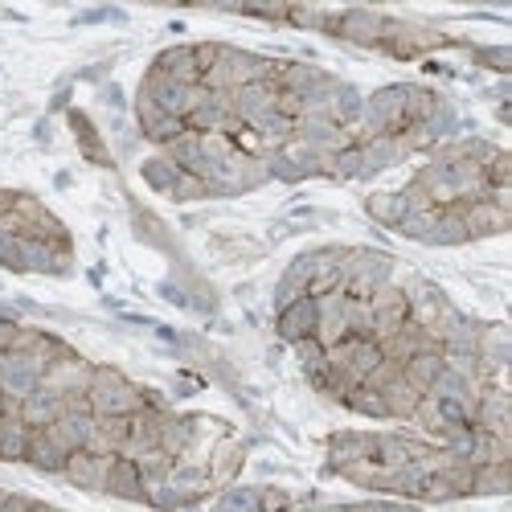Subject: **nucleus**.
I'll list each match as a JSON object with an SVG mask.
<instances>
[{
  "instance_id": "21",
  "label": "nucleus",
  "mask_w": 512,
  "mask_h": 512,
  "mask_svg": "<svg viewBox=\"0 0 512 512\" xmlns=\"http://www.w3.org/2000/svg\"><path fill=\"white\" fill-rule=\"evenodd\" d=\"M365 209H369V218L373 222H381V226H394L398 230V222L410 213V205H406V193H373L369 201H365Z\"/></svg>"
},
{
  "instance_id": "16",
  "label": "nucleus",
  "mask_w": 512,
  "mask_h": 512,
  "mask_svg": "<svg viewBox=\"0 0 512 512\" xmlns=\"http://www.w3.org/2000/svg\"><path fill=\"white\" fill-rule=\"evenodd\" d=\"M381 398H386V414L390 418H398V422H414V414H418V402H422V394L410 386V381L402 377V369L386 381V386L377 390Z\"/></svg>"
},
{
  "instance_id": "42",
  "label": "nucleus",
  "mask_w": 512,
  "mask_h": 512,
  "mask_svg": "<svg viewBox=\"0 0 512 512\" xmlns=\"http://www.w3.org/2000/svg\"><path fill=\"white\" fill-rule=\"evenodd\" d=\"M0 500H5V492H0Z\"/></svg>"
},
{
  "instance_id": "19",
  "label": "nucleus",
  "mask_w": 512,
  "mask_h": 512,
  "mask_svg": "<svg viewBox=\"0 0 512 512\" xmlns=\"http://www.w3.org/2000/svg\"><path fill=\"white\" fill-rule=\"evenodd\" d=\"M447 365H443V349H422L418 357H410L406 365H402V377L410 381V386L418 390V394H426L439 381V373H443Z\"/></svg>"
},
{
  "instance_id": "15",
  "label": "nucleus",
  "mask_w": 512,
  "mask_h": 512,
  "mask_svg": "<svg viewBox=\"0 0 512 512\" xmlns=\"http://www.w3.org/2000/svg\"><path fill=\"white\" fill-rule=\"evenodd\" d=\"M361 164H365V177L369 173H381V168H394L410 148L402 136H373V140H361Z\"/></svg>"
},
{
  "instance_id": "1",
  "label": "nucleus",
  "mask_w": 512,
  "mask_h": 512,
  "mask_svg": "<svg viewBox=\"0 0 512 512\" xmlns=\"http://www.w3.org/2000/svg\"><path fill=\"white\" fill-rule=\"evenodd\" d=\"M87 402H91L95 418H132L136 410L148 406V390L132 386V381H127L119 369L95 365L91 386H87Z\"/></svg>"
},
{
  "instance_id": "34",
  "label": "nucleus",
  "mask_w": 512,
  "mask_h": 512,
  "mask_svg": "<svg viewBox=\"0 0 512 512\" xmlns=\"http://www.w3.org/2000/svg\"><path fill=\"white\" fill-rule=\"evenodd\" d=\"M349 512H414V508L398 500H361V504H349Z\"/></svg>"
},
{
  "instance_id": "10",
  "label": "nucleus",
  "mask_w": 512,
  "mask_h": 512,
  "mask_svg": "<svg viewBox=\"0 0 512 512\" xmlns=\"http://www.w3.org/2000/svg\"><path fill=\"white\" fill-rule=\"evenodd\" d=\"M62 414H66V398L41 390V386L25 402H17V418L29 426V431H46V426H54Z\"/></svg>"
},
{
  "instance_id": "14",
  "label": "nucleus",
  "mask_w": 512,
  "mask_h": 512,
  "mask_svg": "<svg viewBox=\"0 0 512 512\" xmlns=\"http://www.w3.org/2000/svg\"><path fill=\"white\" fill-rule=\"evenodd\" d=\"M340 37L349 41H361V46H373V41H381V33H386V17L377 13H365V9H353V13H340L336 21H328Z\"/></svg>"
},
{
  "instance_id": "32",
  "label": "nucleus",
  "mask_w": 512,
  "mask_h": 512,
  "mask_svg": "<svg viewBox=\"0 0 512 512\" xmlns=\"http://www.w3.org/2000/svg\"><path fill=\"white\" fill-rule=\"evenodd\" d=\"M168 197H177V201H201V197H209V185L201 177H193V173H181Z\"/></svg>"
},
{
  "instance_id": "26",
  "label": "nucleus",
  "mask_w": 512,
  "mask_h": 512,
  "mask_svg": "<svg viewBox=\"0 0 512 512\" xmlns=\"http://www.w3.org/2000/svg\"><path fill=\"white\" fill-rule=\"evenodd\" d=\"M291 349H295V357H300V365H304L308 381L320 390V386H324V377H328V357H324V349L316 345L312 336H308V340H300V345H291Z\"/></svg>"
},
{
  "instance_id": "33",
  "label": "nucleus",
  "mask_w": 512,
  "mask_h": 512,
  "mask_svg": "<svg viewBox=\"0 0 512 512\" xmlns=\"http://www.w3.org/2000/svg\"><path fill=\"white\" fill-rule=\"evenodd\" d=\"M259 508L263 512H291L295 504H291V496L283 488H259Z\"/></svg>"
},
{
  "instance_id": "37",
  "label": "nucleus",
  "mask_w": 512,
  "mask_h": 512,
  "mask_svg": "<svg viewBox=\"0 0 512 512\" xmlns=\"http://www.w3.org/2000/svg\"><path fill=\"white\" fill-rule=\"evenodd\" d=\"M13 201H17V193H9V189H0V222L13 213Z\"/></svg>"
},
{
  "instance_id": "7",
  "label": "nucleus",
  "mask_w": 512,
  "mask_h": 512,
  "mask_svg": "<svg viewBox=\"0 0 512 512\" xmlns=\"http://www.w3.org/2000/svg\"><path fill=\"white\" fill-rule=\"evenodd\" d=\"M136 115H140V132L152 140V144H160V148H168L173 140H181L189 127H185V119H173V115H164L152 99H136Z\"/></svg>"
},
{
  "instance_id": "6",
  "label": "nucleus",
  "mask_w": 512,
  "mask_h": 512,
  "mask_svg": "<svg viewBox=\"0 0 512 512\" xmlns=\"http://www.w3.org/2000/svg\"><path fill=\"white\" fill-rule=\"evenodd\" d=\"M459 213H463L467 238H484V234H500V230H508V201L480 197V201L459 205Z\"/></svg>"
},
{
  "instance_id": "5",
  "label": "nucleus",
  "mask_w": 512,
  "mask_h": 512,
  "mask_svg": "<svg viewBox=\"0 0 512 512\" xmlns=\"http://www.w3.org/2000/svg\"><path fill=\"white\" fill-rule=\"evenodd\" d=\"M115 455H91V451H74L62 467V476L82 488V492H107V476H111Z\"/></svg>"
},
{
  "instance_id": "27",
  "label": "nucleus",
  "mask_w": 512,
  "mask_h": 512,
  "mask_svg": "<svg viewBox=\"0 0 512 512\" xmlns=\"http://www.w3.org/2000/svg\"><path fill=\"white\" fill-rule=\"evenodd\" d=\"M340 406H349L353 414H365V418H390L386 414V398H381L377 390H369V386H357Z\"/></svg>"
},
{
  "instance_id": "38",
  "label": "nucleus",
  "mask_w": 512,
  "mask_h": 512,
  "mask_svg": "<svg viewBox=\"0 0 512 512\" xmlns=\"http://www.w3.org/2000/svg\"><path fill=\"white\" fill-rule=\"evenodd\" d=\"M488 62H496V70H508V50H488Z\"/></svg>"
},
{
  "instance_id": "3",
  "label": "nucleus",
  "mask_w": 512,
  "mask_h": 512,
  "mask_svg": "<svg viewBox=\"0 0 512 512\" xmlns=\"http://www.w3.org/2000/svg\"><path fill=\"white\" fill-rule=\"evenodd\" d=\"M91 373H95V365H91V361H82L78 353H70V349H66V353L46 369V377H41V390H50V394H58V398L87 394Z\"/></svg>"
},
{
  "instance_id": "9",
  "label": "nucleus",
  "mask_w": 512,
  "mask_h": 512,
  "mask_svg": "<svg viewBox=\"0 0 512 512\" xmlns=\"http://www.w3.org/2000/svg\"><path fill=\"white\" fill-rule=\"evenodd\" d=\"M152 70L164 74V78H173V82H181V87H201V78H205L201 62H197V46H173V50H164L152 62Z\"/></svg>"
},
{
  "instance_id": "12",
  "label": "nucleus",
  "mask_w": 512,
  "mask_h": 512,
  "mask_svg": "<svg viewBox=\"0 0 512 512\" xmlns=\"http://www.w3.org/2000/svg\"><path fill=\"white\" fill-rule=\"evenodd\" d=\"M316 300L312 295H304V300H295L291 308H283L279 312V320H275V328H279V336L287 340V345H300V340H308V336H316Z\"/></svg>"
},
{
  "instance_id": "22",
  "label": "nucleus",
  "mask_w": 512,
  "mask_h": 512,
  "mask_svg": "<svg viewBox=\"0 0 512 512\" xmlns=\"http://www.w3.org/2000/svg\"><path fill=\"white\" fill-rule=\"evenodd\" d=\"M426 242H431V246H459V242H467V226H463L459 205L439 209V222H435V230H431V238H426Z\"/></svg>"
},
{
  "instance_id": "25",
  "label": "nucleus",
  "mask_w": 512,
  "mask_h": 512,
  "mask_svg": "<svg viewBox=\"0 0 512 512\" xmlns=\"http://www.w3.org/2000/svg\"><path fill=\"white\" fill-rule=\"evenodd\" d=\"M140 173H144V181L156 189V193H173V185H177V177H181V168L173 164V160H168L164 152L160 156H152V160H144V168H140Z\"/></svg>"
},
{
  "instance_id": "13",
  "label": "nucleus",
  "mask_w": 512,
  "mask_h": 512,
  "mask_svg": "<svg viewBox=\"0 0 512 512\" xmlns=\"http://www.w3.org/2000/svg\"><path fill=\"white\" fill-rule=\"evenodd\" d=\"M193 439H197V418H181V414H164L160 418V451L168 455V459H185L189 455V447H193Z\"/></svg>"
},
{
  "instance_id": "18",
  "label": "nucleus",
  "mask_w": 512,
  "mask_h": 512,
  "mask_svg": "<svg viewBox=\"0 0 512 512\" xmlns=\"http://www.w3.org/2000/svg\"><path fill=\"white\" fill-rule=\"evenodd\" d=\"M107 496H119V500H140L144 504V476L132 459L115 455L111 463V476H107Z\"/></svg>"
},
{
  "instance_id": "4",
  "label": "nucleus",
  "mask_w": 512,
  "mask_h": 512,
  "mask_svg": "<svg viewBox=\"0 0 512 512\" xmlns=\"http://www.w3.org/2000/svg\"><path fill=\"white\" fill-rule=\"evenodd\" d=\"M279 82L275 78H263V82H246V87L230 91V107H234V119L238 123H254L271 111H279Z\"/></svg>"
},
{
  "instance_id": "31",
  "label": "nucleus",
  "mask_w": 512,
  "mask_h": 512,
  "mask_svg": "<svg viewBox=\"0 0 512 512\" xmlns=\"http://www.w3.org/2000/svg\"><path fill=\"white\" fill-rule=\"evenodd\" d=\"M70 123H74V132H78V140H82V152H87L91 160H99V164H107L111 156L103 152V144H99V136H95V127H91V119L87 115H70Z\"/></svg>"
},
{
  "instance_id": "29",
  "label": "nucleus",
  "mask_w": 512,
  "mask_h": 512,
  "mask_svg": "<svg viewBox=\"0 0 512 512\" xmlns=\"http://www.w3.org/2000/svg\"><path fill=\"white\" fill-rule=\"evenodd\" d=\"M435 222H439V209H410L406 218L398 222V230H402L406 238L426 242V238H431V230H435Z\"/></svg>"
},
{
  "instance_id": "11",
  "label": "nucleus",
  "mask_w": 512,
  "mask_h": 512,
  "mask_svg": "<svg viewBox=\"0 0 512 512\" xmlns=\"http://www.w3.org/2000/svg\"><path fill=\"white\" fill-rule=\"evenodd\" d=\"M373 459V435L361 431H340L328 439V472H345V467Z\"/></svg>"
},
{
  "instance_id": "8",
  "label": "nucleus",
  "mask_w": 512,
  "mask_h": 512,
  "mask_svg": "<svg viewBox=\"0 0 512 512\" xmlns=\"http://www.w3.org/2000/svg\"><path fill=\"white\" fill-rule=\"evenodd\" d=\"M50 431V439L66 451V455H74V451H87L91 447V439H95V431H99V418L95 414H62L54 426H46Z\"/></svg>"
},
{
  "instance_id": "23",
  "label": "nucleus",
  "mask_w": 512,
  "mask_h": 512,
  "mask_svg": "<svg viewBox=\"0 0 512 512\" xmlns=\"http://www.w3.org/2000/svg\"><path fill=\"white\" fill-rule=\"evenodd\" d=\"M508 492V463H480L472 476V496H504Z\"/></svg>"
},
{
  "instance_id": "24",
  "label": "nucleus",
  "mask_w": 512,
  "mask_h": 512,
  "mask_svg": "<svg viewBox=\"0 0 512 512\" xmlns=\"http://www.w3.org/2000/svg\"><path fill=\"white\" fill-rule=\"evenodd\" d=\"M324 173L328 177H340V181H353V177H365V164H361V148L349 144L332 156H324Z\"/></svg>"
},
{
  "instance_id": "39",
  "label": "nucleus",
  "mask_w": 512,
  "mask_h": 512,
  "mask_svg": "<svg viewBox=\"0 0 512 512\" xmlns=\"http://www.w3.org/2000/svg\"><path fill=\"white\" fill-rule=\"evenodd\" d=\"M13 410H17V406H13V402H9V398H5V390H0V418H9V414H13Z\"/></svg>"
},
{
  "instance_id": "28",
  "label": "nucleus",
  "mask_w": 512,
  "mask_h": 512,
  "mask_svg": "<svg viewBox=\"0 0 512 512\" xmlns=\"http://www.w3.org/2000/svg\"><path fill=\"white\" fill-rule=\"evenodd\" d=\"M213 512H263L259 508V488H230L218 496Z\"/></svg>"
},
{
  "instance_id": "17",
  "label": "nucleus",
  "mask_w": 512,
  "mask_h": 512,
  "mask_svg": "<svg viewBox=\"0 0 512 512\" xmlns=\"http://www.w3.org/2000/svg\"><path fill=\"white\" fill-rule=\"evenodd\" d=\"M66 451L50 439V431H33L29 435V451H25V463L37 467V472H46V476H62V467H66Z\"/></svg>"
},
{
  "instance_id": "30",
  "label": "nucleus",
  "mask_w": 512,
  "mask_h": 512,
  "mask_svg": "<svg viewBox=\"0 0 512 512\" xmlns=\"http://www.w3.org/2000/svg\"><path fill=\"white\" fill-rule=\"evenodd\" d=\"M132 463L140 467V476H144V484H148V480H164L168 472H173V463H177V459H168V455H164L160 447H152V451L136 455Z\"/></svg>"
},
{
  "instance_id": "41",
  "label": "nucleus",
  "mask_w": 512,
  "mask_h": 512,
  "mask_svg": "<svg viewBox=\"0 0 512 512\" xmlns=\"http://www.w3.org/2000/svg\"><path fill=\"white\" fill-rule=\"evenodd\" d=\"M33 512H58V508H50V504H33Z\"/></svg>"
},
{
  "instance_id": "40",
  "label": "nucleus",
  "mask_w": 512,
  "mask_h": 512,
  "mask_svg": "<svg viewBox=\"0 0 512 512\" xmlns=\"http://www.w3.org/2000/svg\"><path fill=\"white\" fill-rule=\"evenodd\" d=\"M320 512H349V504H316Z\"/></svg>"
},
{
  "instance_id": "2",
  "label": "nucleus",
  "mask_w": 512,
  "mask_h": 512,
  "mask_svg": "<svg viewBox=\"0 0 512 512\" xmlns=\"http://www.w3.org/2000/svg\"><path fill=\"white\" fill-rule=\"evenodd\" d=\"M140 95L144 99H152L164 115H173V119H189L201 103H205V87H181V82H173V78H164V74H156V70H148L144 74V87H140Z\"/></svg>"
},
{
  "instance_id": "35",
  "label": "nucleus",
  "mask_w": 512,
  "mask_h": 512,
  "mask_svg": "<svg viewBox=\"0 0 512 512\" xmlns=\"http://www.w3.org/2000/svg\"><path fill=\"white\" fill-rule=\"evenodd\" d=\"M17 332H21V324H13V320H5V316H0V357H5V353L13 349Z\"/></svg>"
},
{
  "instance_id": "36",
  "label": "nucleus",
  "mask_w": 512,
  "mask_h": 512,
  "mask_svg": "<svg viewBox=\"0 0 512 512\" xmlns=\"http://www.w3.org/2000/svg\"><path fill=\"white\" fill-rule=\"evenodd\" d=\"M33 504H37V500H29V496L5 492V500H0V512H33Z\"/></svg>"
},
{
  "instance_id": "20",
  "label": "nucleus",
  "mask_w": 512,
  "mask_h": 512,
  "mask_svg": "<svg viewBox=\"0 0 512 512\" xmlns=\"http://www.w3.org/2000/svg\"><path fill=\"white\" fill-rule=\"evenodd\" d=\"M29 426L17 418V410L9 418H0V463H25L29 451Z\"/></svg>"
}]
</instances>
